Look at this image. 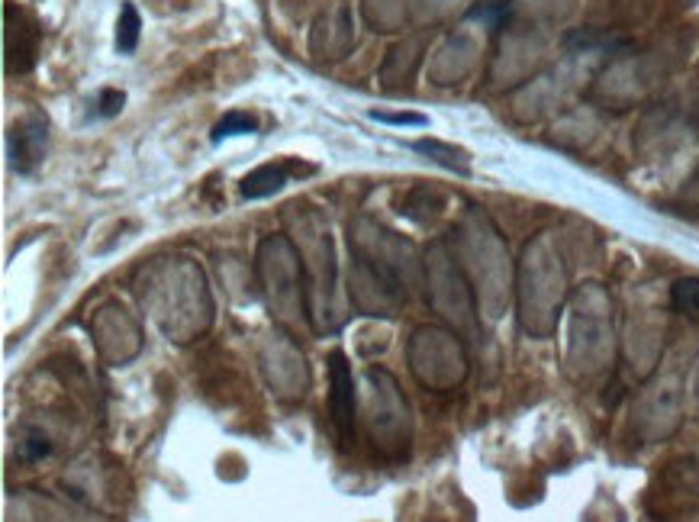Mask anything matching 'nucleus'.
<instances>
[{"label": "nucleus", "mask_w": 699, "mask_h": 522, "mask_svg": "<svg viewBox=\"0 0 699 522\" xmlns=\"http://www.w3.org/2000/svg\"><path fill=\"white\" fill-rule=\"evenodd\" d=\"M4 46H7V75H23L36 65V55H39V36L42 29L33 17H26L20 7L7 4L4 7Z\"/></svg>", "instance_id": "nucleus-1"}, {"label": "nucleus", "mask_w": 699, "mask_h": 522, "mask_svg": "<svg viewBox=\"0 0 699 522\" xmlns=\"http://www.w3.org/2000/svg\"><path fill=\"white\" fill-rule=\"evenodd\" d=\"M329 410L332 423L339 429L342 445L355 439V387H352V368L342 352L329 355Z\"/></svg>", "instance_id": "nucleus-2"}, {"label": "nucleus", "mask_w": 699, "mask_h": 522, "mask_svg": "<svg viewBox=\"0 0 699 522\" xmlns=\"http://www.w3.org/2000/svg\"><path fill=\"white\" fill-rule=\"evenodd\" d=\"M49 126L39 113H26L10 126V165L17 174L36 171V165L46 155Z\"/></svg>", "instance_id": "nucleus-3"}, {"label": "nucleus", "mask_w": 699, "mask_h": 522, "mask_svg": "<svg viewBox=\"0 0 699 522\" xmlns=\"http://www.w3.org/2000/svg\"><path fill=\"white\" fill-rule=\"evenodd\" d=\"M300 171H313V168H294V165H265L252 174L242 178V197L249 200H261V197H271L278 194L281 187L287 184L290 174H300Z\"/></svg>", "instance_id": "nucleus-4"}, {"label": "nucleus", "mask_w": 699, "mask_h": 522, "mask_svg": "<svg viewBox=\"0 0 699 522\" xmlns=\"http://www.w3.org/2000/svg\"><path fill=\"white\" fill-rule=\"evenodd\" d=\"M139 10L133 4L120 7V20H116V52L120 55H133L139 46Z\"/></svg>", "instance_id": "nucleus-5"}, {"label": "nucleus", "mask_w": 699, "mask_h": 522, "mask_svg": "<svg viewBox=\"0 0 699 522\" xmlns=\"http://www.w3.org/2000/svg\"><path fill=\"white\" fill-rule=\"evenodd\" d=\"M242 133H255V120L249 113H226L220 123L213 126V142H223L232 136H242Z\"/></svg>", "instance_id": "nucleus-6"}, {"label": "nucleus", "mask_w": 699, "mask_h": 522, "mask_svg": "<svg viewBox=\"0 0 699 522\" xmlns=\"http://www.w3.org/2000/svg\"><path fill=\"white\" fill-rule=\"evenodd\" d=\"M413 149L422 152V155H429V158H435V162L445 165V168H451V171H461V174L468 171V168H464V165L458 162V158H464V155L451 149V145H442V142H435V139H422V142L413 145Z\"/></svg>", "instance_id": "nucleus-7"}, {"label": "nucleus", "mask_w": 699, "mask_h": 522, "mask_svg": "<svg viewBox=\"0 0 699 522\" xmlns=\"http://www.w3.org/2000/svg\"><path fill=\"white\" fill-rule=\"evenodd\" d=\"M674 307L680 313L699 316V281L687 278V281H677L674 284Z\"/></svg>", "instance_id": "nucleus-8"}, {"label": "nucleus", "mask_w": 699, "mask_h": 522, "mask_svg": "<svg viewBox=\"0 0 699 522\" xmlns=\"http://www.w3.org/2000/svg\"><path fill=\"white\" fill-rule=\"evenodd\" d=\"M368 116L377 123H387V126H426V116H422V113H381V110H371Z\"/></svg>", "instance_id": "nucleus-9"}, {"label": "nucleus", "mask_w": 699, "mask_h": 522, "mask_svg": "<svg viewBox=\"0 0 699 522\" xmlns=\"http://www.w3.org/2000/svg\"><path fill=\"white\" fill-rule=\"evenodd\" d=\"M123 104H126V94L123 91H104L100 94V100H97V116H104V120H110V116H116L123 110Z\"/></svg>", "instance_id": "nucleus-10"}]
</instances>
